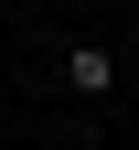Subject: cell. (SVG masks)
Here are the masks:
<instances>
[{"label":"cell","instance_id":"obj_1","mask_svg":"<svg viewBox=\"0 0 139 150\" xmlns=\"http://www.w3.org/2000/svg\"><path fill=\"white\" fill-rule=\"evenodd\" d=\"M54 75H64V97H118V75H128V64H118V43H96V32H86V43H64V64H54Z\"/></svg>","mask_w":139,"mask_h":150},{"label":"cell","instance_id":"obj_2","mask_svg":"<svg viewBox=\"0 0 139 150\" xmlns=\"http://www.w3.org/2000/svg\"><path fill=\"white\" fill-rule=\"evenodd\" d=\"M118 64H139V32H128V43H118Z\"/></svg>","mask_w":139,"mask_h":150},{"label":"cell","instance_id":"obj_3","mask_svg":"<svg viewBox=\"0 0 139 150\" xmlns=\"http://www.w3.org/2000/svg\"><path fill=\"white\" fill-rule=\"evenodd\" d=\"M128 75H139V64H128Z\"/></svg>","mask_w":139,"mask_h":150}]
</instances>
